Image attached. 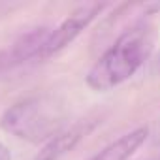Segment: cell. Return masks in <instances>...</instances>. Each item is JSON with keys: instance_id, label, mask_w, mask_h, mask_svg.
Wrapping results in <instances>:
<instances>
[{"instance_id": "7a4b0ae2", "label": "cell", "mask_w": 160, "mask_h": 160, "mask_svg": "<svg viewBox=\"0 0 160 160\" xmlns=\"http://www.w3.org/2000/svg\"><path fill=\"white\" fill-rule=\"evenodd\" d=\"M62 109L49 98H28L2 115V128L27 141H43L60 134Z\"/></svg>"}, {"instance_id": "8992f818", "label": "cell", "mask_w": 160, "mask_h": 160, "mask_svg": "<svg viewBox=\"0 0 160 160\" xmlns=\"http://www.w3.org/2000/svg\"><path fill=\"white\" fill-rule=\"evenodd\" d=\"M0 160H12V152L4 143H0Z\"/></svg>"}, {"instance_id": "277c9868", "label": "cell", "mask_w": 160, "mask_h": 160, "mask_svg": "<svg viewBox=\"0 0 160 160\" xmlns=\"http://www.w3.org/2000/svg\"><path fill=\"white\" fill-rule=\"evenodd\" d=\"M147 136H149L147 128H136V130L124 134L122 138H119L117 141L109 143L106 149H102L91 160H128L141 147V143L147 139Z\"/></svg>"}, {"instance_id": "5b68a950", "label": "cell", "mask_w": 160, "mask_h": 160, "mask_svg": "<svg viewBox=\"0 0 160 160\" xmlns=\"http://www.w3.org/2000/svg\"><path fill=\"white\" fill-rule=\"evenodd\" d=\"M83 134H85L83 126H73L70 130H64V132L57 134L40 151V154L36 156V160H58L60 156H64L68 151H72L75 147V143L83 138Z\"/></svg>"}, {"instance_id": "3957f363", "label": "cell", "mask_w": 160, "mask_h": 160, "mask_svg": "<svg viewBox=\"0 0 160 160\" xmlns=\"http://www.w3.org/2000/svg\"><path fill=\"white\" fill-rule=\"evenodd\" d=\"M104 10V4H98V2H91V4H83L79 6L77 10H73L53 32H49L42 51H40V57H49L60 49H64L66 45H70L79 34H81L91 23L92 19Z\"/></svg>"}, {"instance_id": "6da1fadb", "label": "cell", "mask_w": 160, "mask_h": 160, "mask_svg": "<svg viewBox=\"0 0 160 160\" xmlns=\"http://www.w3.org/2000/svg\"><path fill=\"white\" fill-rule=\"evenodd\" d=\"M152 30L145 25L121 34L115 43L92 64L87 83L94 91H109L130 79L152 51Z\"/></svg>"}]
</instances>
